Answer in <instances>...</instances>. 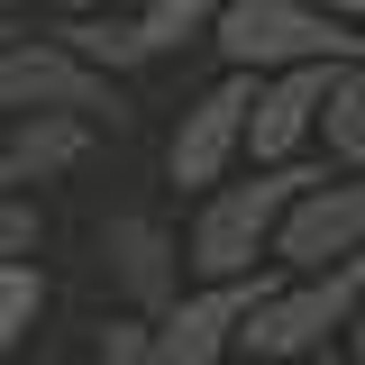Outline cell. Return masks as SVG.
I'll use <instances>...</instances> for the list:
<instances>
[{
  "mask_svg": "<svg viewBox=\"0 0 365 365\" xmlns=\"http://www.w3.org/2000/svg\"><path fill=\"white\" fill-rule=\"evenodd\" d=\"M319 174L329 165H247L220 192H201L192 220H182V274L192 283H256V274H274L283 220H292V201Z\"/></svg>",
  "mask_w": 365,
  "mask_h": 365,
  "instance_id": "1",
  "label": "cell"
},
{
  "mask_svg": "<svg viewBox=\"0 0 365 365\" xmlns=\"http://www.w3.org/2000/svg\"><path fill=\"white\" fill-rule=\"evenodd\" d=\"M356 292L365 265H329V274H265L256 311L237 329V365H311L356 329Z\"/></svg>",
  "mask_w": 365,
  "mask_h": 365,
  "instance_id": "2",
  "label": "cell"
},
{
  "mask_svg": "<svg viewBox=\"0 0 365 365\" xmlns=\"http://www.w3.org/2000/svg\"><path fill=\"white\" fill-rule=\"evenodd\" d=\"M210 46L228 55V73H338V64H365V37L338 28L319 0H228Z\"/></svg>",
  "mask_w": 365,
  "mask_h": 365,
  "instance_id": "3",
  "label": "cell"
},
{
  "mask_svg": "<svg viewBox=\"0 0 365 365\" xmlns=\"http://www.w3.org/2000/svg\"><path fill=\"white\" fill-rule=\"evenodd\" d=\"M0 110L9 119H83V128H128V91L110 83V73H91L73 46H55L46 28H28V37L0 55Z\"/></svg>",
  "mask_w": 365,
  "mask_h": 365,
  "instance_id": "4",
  "label": "cell"
},
{
  "mask_svg": "<svg viewBox=\"0 0 365 365\" xmlns=\"http://www.w3.org/2000/svg\"><path fill=\"white\" fill-rule=\"evenodd\" d=\"M91 256H101V274H110V292H119V311L128 319H165L192 292V274H182V237L155 210H110L101 220V237H91Z\"/></svg>",
  "mask_w": 365,
  "mask_h": 365,
  "instance_id": "5",
  "label": "cell"
},
{
  "mask_svg": "<svg viewBox=\"0 0 365 365\" xmlns=\"http://www.w3.org/2000/svg\"><path fill=\"white\" fill-rule=\"evenodd\" d=\"M247 119H256V73H220V83L174 119V137H165V174H174L192 201L220 192V182L247 165Z\"/></svg>",
  "mask_w": 365,
  "mask_h": 365,
  "instance_id": "6",
  "label": "cell"
},
{
  "mask_svg": "<svg viewBox=\"0 0 365 365\" xmlns=\"http://www.w3.org/2000/svg\"><path fill=\"white\" fill-rule=\"evenodd\" d=\"M329 265H365V182L356 174H319L274 247V274H329Z\"/></svg>",
  "mask_w": 365,
  "mask_h": 365,
  "instance_id": "7",
  "label": "cell"
},
{
  "mask_svg": "<svg viewBox=\"0 0 365 365\" xmlns=\"http://www.w3.org/2000/svg\"><path fill=\"white\" fill-rule=\"evenodd\" d=\"M256 292H265V274H256V283H192L174 311L155 319L165 365H237V329L256 311Z\"/></svg>",
  "mask_w": 365,
  "mask_h": 365,
  "instance_id": "8",
  "label": "cell"
},
{
  "mask_svg": "<svg viewBox=\"0 0 365 365\" xmlns=\"http://www.w3.org/2000/svg\"><path fill=\"white\" fill-rule=\"evenodd\" d=\"M319 101H329V73H265L256 83V119H247V165H311L319 146Z\"/></svg>",
  "mask_w": 365,
  "mask_h": 365,
  "instance_id": "9",
  "label": "cell"
},
{
  "mask_svg": "<svg viewBox=\"0 0 365 365\" xmlns=\"http://www.w3.org/2000/svg\"><path fill=\"white\" fill-rule=\"evenodd\" d=\"M91 137L83 119H9L0 137V192H37V182H64L91 165Z\"/></svg>",
  "mask_w": 365,
  "mask_h": 365,
  "instance_id": "10",
  "label": "cell"
},
{
  "mask_svg": "<svg viewBox=\"0 0 365 365\" xmlns=\"http://www.w3.org/2000/svg\"><path fill=\"white\" fill-rule=\"evenodd\" d=\"M319 155L338 174L365 182V64H338L329 73V101H319Z\"/></svg>",
  "mask_w": 365,
  "mask_h": 365,
  "instance_id": "11",
  "label": "cell"
},
{
  "mask_svg": "<svg viewBox=\"0 0 365 365\" xmlns=\"http://www.w3.org/2000/svg\"><path fill=\"white\" fill-rule=\"evenodd\" d=\"M220 9L228 0H146L128 28H137V55L155 64V55H182V46H201L210 28H220Z\"/></svg>",
  "mask_w": 365,
  "mask_h": 365,
  "instance_id": "12",
  "label": "cell"
},
{
  "mask_svg": "<svg viewBox=\"0 0 365 365\" xmlns=\"http://www.w3.org/2000/svg\"><path fill=\"white\" fill-rule=\"evenodd\" d=\"M37 311H46V265H0V356H19Z\"/></svg>",
  "mask_w": 365,
  "mask_h": 365,
  "instance_id": "13",
  "label": "cell"
},
{
  "mask_svg": "<svg viewBox=\"0 0 365 365\" xmlns=\"http://www.w3.org/2000/svg\"><path fill=\"white\" fill-rule=\"evenodd\" d=\"M37 247H46L37 192H0V265H37Z\"/></svg>",
  "mask_w": 365,
  "mask_h": 365,
  "instance_id": "14",
  "label": "cell"
},
{
  "mask_svg": "<svg viewBox=\"0 0 365 365\" xmlns=\"http://www.w3.org/2000/svg\"><path fill=\"white\" fill-rule=\"evenodd\" d=\"M91 365H165V347H155V319H101V347H91Z\"/></svg>",
  "mask_w": 365,
  "mask_h": 365,
  "instance_id": "15",
  "label": "cell"
},
{
  "mask_svg": "<svg viewBox=\"0 0 365 365\" xmlns=\"http://www.w3.org/2000/svg\"><path fill=\"white\" fill-rule=\"evenodd\" d=\"M9 19H28V28H64V19H91V9H110V0H0Z\"/></svg>",
  "mask_w": 365,
  "mask_h": 365,
  "instance_id": "16",
  "label": "cell"
},
{
  "mask_svg": "<svg viewBox=\"0 0 365 365\" xmlns=\"http://www.w3.org/2000/svg\"><path fill=\"white\" fill-rule=\"evenodd\" d=\"M319 9H329L338 28H356V37H365V0H319Z\"/></svg>",
  "mask_w": 365,
  "mask_h": 365,
  "instance_id": "17",
  "label": "cell"
},
{
  "mask_svg": "<svg viewBox=\"0 0 365 365\" xmlns=\"http://www.w3.org/2000/svg\"><path fill=\"white\" fill-rule=\"evenodd\" d=\"M19 37H28V19H9V9H0V55H9Z\"/></svg>",
  "mask_w": 365,
  "mask_h": 365,
  "instance_id": "18",
  "label": "cell"
},
{
  "mask_svg": "<svg viewBox=\"0 0 365 365\" xmlns=\"http://www.w3.org/2000/svg\"><path fill=\"white\" fill-rule=\"evenodd\" d=\"M347 338H356V347H365V292H356V329H347Z\"/></svg>",
  "mask_w": 365,
  "mask_h": 365,
  "instance_id": "19",
  "label": "cell"
},
{
  "mask_svg": "<svg viewBox=\"0 0 365 365\" xmlns=\"http://www.w3.org/2000/svg\"><path fill=\"white\" fill-rule=\"evenodd\" d=\"M311 365H356V356H338V347H329V356H311Z\"/></svg>",
  "mask_w": 365,
  "mask_h": 365,
  "instance_id": "20",
  "label": "cell"
},
{
  "mask_svg": "<svg viewBox=\"0 0 365 365\" xmlns=\"http://www.w3.org/2000/svg\"><path fill=\"white\" fill-rule=\"evenodd\" d=\"M37 365H73V356H37Z\"/></svg>",
  "mask_w": 365,
  "mask_h": 365,
  "instance_id": "21",
  "label": "cell"
},
{
  "mask_svg": "<svg viewBox=\"0 0 365 365\" xmlns=\"http://www.w3.org/2000/svg\"><path fill=\"white\" fill-rule=\"evenodd\" d=\"M0 137H9V110H0Z\"/></svg>",
  "mask_w": 365,
  "mask_h": 365,
  "instance_id": "22",
  "label": "cell"
}]
</instances>
